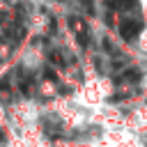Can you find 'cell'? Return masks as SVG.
Segmentation results:
<instances>
[{
    "mask_svg": "<svg viewBox=\"0 0 147 147\" xmlns=\"http://www.w3.org/2000/svg\"><path fill=\"white\" fill-rule=\"evenodd\" d=\"M69 25H71V30H74V34H76V41L85 48L87 41H90V30H87L85 21H80L78 16H71V18H69Z\"/></svg>",
    "mask_w": 147,
    "mask_h": 147,
    "instance_id": "cell-1",
    "label": "cell"
},
{
    "mask_svg": "<svg viewBox=\"0 0 147 147\" xmlns=\"http://www.w3.org/2000/svg\"><path fill=\"white\" fill-rule=\"evenodd\" d=\"M138 32H140V23H138L136 18H124V21L119 23V34H122V39L131 41V39L138 37Z\"/></svg>",
    "mask_w": 147,
    "mask_h": 147,
    "instance_id": "cell-2",
    "label": "cell"
},
{
    "mask_svg": "<svg viewBox=\"0 0 147 147\" xmlns=\"http://www.w3.org/2000/svg\"><path fill=\"white\" fill-rule=\"evenodd\" d=\"M110 7H115V9H136L138 2L136 0H113Z\"/></svg>",
    "mask_w": 147,
    "mask_h": 147,
    "instance_id": "cell-3",
    "label": "cell"
},
{
    "mask_svg": "<svg viewBox=\"0 0 147 147\" xmlns=\"http://www.w3.org/2000/svg\"><path fill=\"white\" fill-rule=\"evenodd\" d=\"M44 74H46V78H51V80H55V74H53V69H46Z\"/></svg>",
    "mask_w": 147,
    "mask_h": 147,
    "instance_id": "cell-4",
    "label": "cell"
},
{
    "mask_svg": "<svg viewBox=\"0 0 147 147\" xmlns=\"http://www.w3.org/2000/svg\"><path fill=\"white\" fill-rule=\"evenodd\" d=\"M2 138H5V136H2V131H0V140H2Z\"/></svg>",
    "mask_w": 147,
    "mask_h": 147,
    "instance_id": "cell-5",
    "label": "cell"
}]
</instances>
